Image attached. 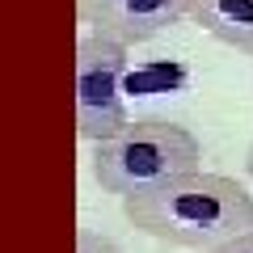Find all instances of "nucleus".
Masks as SVG:
<instances>
[{"label":"nucleus","mask_w":253,"mask_h":253,"mask_svg":"<svg viewBox=\"0 0 253 253\" xmlns=\"http://www.w3.org/2000/svg\"><path fill=\"white\" fill-rule=\"evenodd\" d=\"M131 228L177 249H219L236 236L253 232V194L228 173H190L161 190L123 199Z\"/></svg>","instance_id":"1"},{"label":"nucleus","mask_w":253,"mask_h":253,"mask_svg":"<svg viewBox=\"0 0 253 253\" xmlns=\"http://www.w3.org/2000/svg\"><path fill=\"white\" fill-rule=\"evenodd\" d=\"M199 169H203L199 135L181 123H165V118L126 123L114 139L93 144V177L106 194H118V199L161 190Z\"/></svg>","instance_id":"2"},{"label":"nucleus","mask_w":253,"mask_h":253,"mask_svg":"<svg viewBox=\"0 0 253 253\" xmlns=\"http://www.w3.org/2000/svg\"><path fill=\"white\" fill-rule=\"evenodd\" d=\"M126 126V42L84 34L76 42V131L89 144H106Z\"/></svg>","instance_id":"3"},{"label":"nucleus","mask_w":253,"mask_h":253,"mask_svg":"<svg viewBox=\"0 0 253 253\" xmlns=\"http://www.w3.org/2000/svg\"><path fill=\"white\" fill-rule=\"evenodd\" d=\"M194 4L199 0H114V9L97 21V30L118 38V42H126V46L152 42L169 26L194 17Z\"/></svg>","instance_id":"4"},{"label":"nucleus","mask_w":253,"mask_h":253,"mask_svg":"<svg viewBox=\"0 0 253 253\" xmlns=\"http://www.w3.org/2000/svg\"><path fill=\"white\" fill-rule=\"evenodd\" d=\"M190 21L203 26L211 38L253 55V0H199Z\"/></svg>","instance_id":"5"},{"label":"nucleus","mask_w":253,"mask_h":253,"mask_svg":"<svg viewBox=\"0 0 253 253\" xmlns=\"http://www.w3.org/2000/svg\"><path fill=\"white\" fill-rule=\"evenodd\" d=\"M76 253H123L106 232H93V228H76Z\"/></svg>","instance_id":"6"},{"label":"nucleus","mask_w":253,"mask_h":253,"mask_svg":"<svg viewBox=\"0 0 253 253\" xmlns=\"http://www.w3.org/2000/svg\"><path fill=\"white\" fill-rule=\"evenodd\" d=\"M76 9H81L84 21H93V26H97V21L106 17L110 9H114V0H76Z\"/></svg>","instance_id":"7"},{"label":"nucleus","mask_w":253,"mask_h":253,"mask_svg":"<svg viewBox=\"0 0 253 253\" xmlns=\"http://www.w3.org/2000/svg\"><path fill=\"white\" fill-rule=\"evenodd\" d=\"M211 253H253V232H245V236H236V241H228V245H219V249H211Z\"/></svg>","instance_id":"8"},{"label":"nucleus","mask_w":253,"mask_h":253,"mask_svg":"<svg viewBox=\"0 0 253 253\" xmlns=\"http://www.w3.org/2000/svg\"><path fill=\"white\" fill-rule=\"evenodd\" d=\"M245 169H249V177H253V144H249V152H245Z\"/></svg>","instance_id":"9"}]
</instances>
